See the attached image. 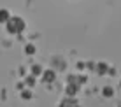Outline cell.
Wrapping results in <instances>:
<instances>
[{"instance_id": "6da1fadb", "label": "cell", "mask_w": 121, "mask_h": 107, "mask_svg": "<svg viewBox=\"0 0 121 107\" xmlns=\"http://www.w3.org/2000/svg\"><path fill=\"white\" fill-rule=\"evenodd\" d=\"M23 28H25V21H23V19L18 18V16H16V18L11 16V19L7 21V30H9L11 34H19Z\"/></svg>"}, {"instance_id": "7a4b0ae2", "label": "cell", "mask_w": 121, "mask_h": 107, "mask_svg": "<svg viewBox=\"0 0 121 107\" xmlns=\"http://www.w3.org/2000/svg\"><path fill=\"white\" fill-rule=\"evenodd\" d=\"M42 79L46 81V83H51V81H55V72H53V70H44Z\"/></svg>"}, {"instance_id": "3957f363", "label": "cell", "mask_w": 121, "mask_h": 107, "mask_svg": "<svg viewBox=\"0 0 121 107\" xmlns=\"http://www.w3.org/2000/svg\"><path fill=\"white\" fill-rule=\"evenodd\" d=\"M9 19H11L9 11H5V9H0V23H7Z\"/></svg>"}, {"instance_id": "277c9868", "label": "cell", "mask_w": 121, "mask_h": 107, "mask_svg": "<svg viewBox=\"0 0 121 107\" xmlns=\"http://www.w3.org/2000/svg\"><path fill=\"white\" fill-rule=\"evenodd\" d=\"M76 93H77V84H69V86H67V95L74 97Z\"/></svg>"}, {"instance_id": "5b68a950", "label": "cell", "mask_w": 121, "mask_h": 107, "mask_svg": "<svg viewBox=\"0 0 121 107\" xmlns=\"http://www.w3.org/2000/svg\"><path fill=\"white\" fill-rule=\"evenodd\" d=\"M112 95H114V90H112L111 86H105V88H104V97L109 98V97H112Z\"/></svg>"}, {"instance_id": "8992f818", "label": "cell", "mask_w": 121, "mask_h": 107, "mask_svg": "<svg viewBox=\"0 0 121 107\" xmlns=\"http://www.w3.org/2000/svg\"><path fill=\"white\" fill-rule=\"evenodd\" d=\"M97 72H98V74H105V72H107V65H105V63H98Z\"/></svg>"}, {"instance_id": "52a82bcc", "label": "cell", "mask_w": 121, "mask_h": 107, "mask_svg": "<svg viewBox=\"0 0 121 107\" xmlns=\"http://www.w3.org/2000/svg\"><path fill=\"white\" fill-rule=\"evenodd\" d=\"M40 72H42V68H40L39 65H33L32 67V76H39Z\"/></svg>"}, {"instance_id": "ba28073f", "label": "cell", "mask_w": 121, "mask_h": 107, "mask_svg": "<svg viewBox=\"0 0 121 107\" xmlns=\"http://www.w3.org/2000/svg\"><path fill=\"white\" fill-rule=\"evenodd\" d=\"M21 97L25 98V100H30V98H32V91H30V90H25V91L21 93Z\"/></svg>"}, {"instance_id": "9c48e42d", "label": "cell", "mask_w": 121, "mask_h": 107, "mask_svg": "<svg viewBox=\"0 0 121 107\" xmlns=\"http://www.w3.org/2000/svg\"><path fill=\"white\" fill-rule=\"evenodd\" d=\"M25 51H26L28 55H33V53H35V46H33V44H28V46L25 47Z\"/></svg>"}, {"instance_id": "30bf717a", "label": "cell", "mask_w": 121, "mask_h": 107, "mask_svg": "<svg viewBox=\"0 0 121 107\" xmlns=\"http://www.w3.org/2000/svg\"><path fill=\"white\" fill-rule=\"evenodd\" d=\"M26 84L32 88V86L35 84V77H33V76H28V77H26Z\"/></svg>"}]
</instances>
